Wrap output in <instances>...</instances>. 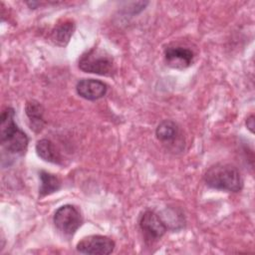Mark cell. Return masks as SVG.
<instances>
[{
    "instance_id": "obj_1",
    "label": "cell",
    "mask_w": 255,
    "mask_h": 255,
    "mask_svg": "<svg viewBox=\"0 0 255 255\" xmlns=\"http://www.w3.org/2000/svg\"><path fill=\"white\" fill-rule=\"evenodd\" d=\"M15 112L6 108L0 117V136L2 146L10 153L22 155L25 153L29 138L27 134L15 124Z\"/></svg>"
},
{
    "instance_id": "obj_2",
    "label": "cell",
    "mask_w": 255,
    "mask_h": 255,
    "mask_svg": "<svg viewBox=\"0 0 255 255\" xmlns=\"http://www.w3.org/2000/svg\"><path fill=\"white\" fill-rule=\"evenodd\" d=\"M207 186L228 192H239L243 188V179L237 167L229 163H216L204 173Z\"/></svg>"
},
{
    "instance_id": "obj_3",
    "label": "cell",
    "mask_w": 255,
    "mask_h": 255,
    "mask_svg": "<svg viewBox=\"0 0 255 255\" xmlns=\"http://www.w3.org/2000/svg\"><path fill=\"white\" fill-rule=\"evenodd\" d=\"M78 64L83 72L101 76H112L116 71L113 57L100 48H92L86 51L80 57Z\"/></svg>"
},
{
    "instance_id": "obj_4",
    "label": "cell",
    "mask_w": 255,
    "mask_h": 255,
    "mask_svg": "<svg viewBox=\"0 0 255 255\" xmlns=\"http://www.w3.org/2000/svg\"><path fill=\"white\" fill-rule=\"evenodd\" d=\"M53 221L56 228L65 236H72L83 223L80 211L71 204L59 207L54 214Z\"/></svg>"
},
{
    "instance_id": "obj_5",
    "label": "cell",
    "mask_w": 255,
    "mask_h": 255,
    "mask_svg": "<svg viewBox=\"0 0 255 255\" xmlns=\"http://www.w3.org/2000/svg\"><path fill=\"white\" fill-rule=\"evenodd\" d=\"M116 247L114 240L104 235H90L80 240L76 246L78 252L92 255L111 254Z\"/></svg>"
},
{
    "instance_id": "obj_6",
    "label": "cell",
    "mask_w": 255,
    "mask_h": 255,
    "mask_svg": "<svg viewBox=\"0 0 255 255\" xmlns=\"http://www.w3.org/2000/svg\"><path fill=\"white\" fill-rule=\"evenodd\" d=\"M138 224L144 237L150 241L160 239L167 229V226L161 217L151 210H146L140 215Z\"/></svg>"
},
{
    "instance_id": "obj_7",
    "label": "cell",
    "mask_w": 255,
    "mask_h": 255,
    "mask_svg": "<svg viewBox=\"0 0 255 255\" xmlns=\"http://www.w3.org/2000/svg\"><path fill=\"white\" fill-rule=\"evenodd\" d=\"M164 58L169 67L181 70L191 65L193 61V53L187 48L172 46L167 47L164 50Z\"/></svg>"
},
{
    "instance_id": "obj_8",
    "label": "cell",
    "mask_w": 255,
    "mask_h": 255,
    "mask_svg": "<svg viewBox=\"0 0 255 255\" xmlns=\"http://www.w3.org/2000/svg\"><path fill=\"white\" fill-rule=\"evenodd\" d=\"M76 91L80 97L89 101H96L107 94L108 86L99 80L83 79L77 83Z\"/></svg>"
},
{
    "instance_id": "obj_9",
    "label": "cell",
    "mask_w": 255,
    "mask_h": 255,
    "mask_svg": "<svg viewBox=\"0 0 255 255\" xmlns=\"http://www.w3.org/2000/svg\"><path fill=\"white\" fill-rule=\"evenodd\" d=\"M155 135L164 144H173L180 135L178 126L171 120L162 121L155 129Z\"/></svg>"
},
{
    "instance_id": "obj_10",
    "label": "cell",
    "mask_w": 255,
    "mask_h": 255,
    "mask_svg": "<svg viewBox=\"0 0 255 255\" xmlns=\"http://www.w3.org/2000/svg\"><path fill=\"white\" fill-rule=\"evenodd\" d=\"M25 113L29 119L31 128L36 132L41 131L45 125V121L43 117L44 116L43 106L37 101H34V100L29 101L25 105Z\"/></svg>"
},
{
    "instance_id": "obj_11",
    "label": "cell",
    "mask_w": 255,
    "mask_h": 255,
    "mask_svg": "<svg viewBox=\"0 0 255 255\" xmlns=\"http://www.w3.org/2000/svg\"><path fill=\"white\" fill-rule=\"evenodd\" d=\"M36 151L37 154L45 161L57 164L61 163L62 161L59 151L50 139L43 138L38 140L36 143Z\"/></svg>"
},
{
    "instance_id": "obj_12",
    "label": "cell",
    "mask_w": 255,
    "mask_h": 255,
    "mask_svg": "<svg viewBox=\"0 0 255 255\" xmlns=\"http://www.w3.org/2000/svg\"><path fill=\"white\" fill-rule=\"evenodd\" d=\"M74 30L75 24L72 21H65L54 28L51 34V39L56 45L64 47L69 43Z\"/></svg>"
},
{
    "instance_id": "obj_13",
    "label": "cell",
    "mask_w": 255,
    "mask_h": 255,
    "mask_svg": "<svg viewBox=\"0 0 255 255\" xmlns=\"http://www.w3.org/2000/svg\"><path fill=\"white\" fill-rule=\"evenodd\" d=\"M40 188H39V194L41 197L52 194L56 191H58L61 187V181L60 179L50 172L41 170L40 171Z\"/></svg>"
},
{
    "instance_id": "obj_14",
    "label": "cell",
    "mask_w": 255,
    "mask_h": 255,
    "mask_svg": "<svg viewBox=\"0 0 255 255\" xmlns=\"http://www.w3.org/2000/svg\"><path fill=\"white\" fill-rule=\"evenodd\" d=\"M246 127L251 132L254 131V116L253 115H251L246 119Z\"/></svg>"
}]
</instances>
